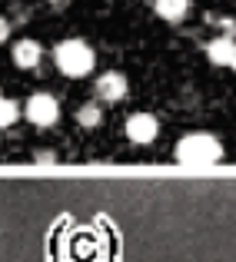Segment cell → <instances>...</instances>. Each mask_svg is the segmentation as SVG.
<instances>
[{
	"instance_id": "obj_10",
	"label": "cell",
	"mask_w": 236,
	"mask_h": 262,
	"mask_svg": "<svg viewBox=\"0 0 236 262\" xmlns=\"http://www.w3.org/2000/svg\"><path fill=\"white\" fill-rule=\"evenodd\" d=\"M17 116H20V106L13 100H4V103H0V126L10 129L13 123H17Z\"/></svg>"
},
{
	"instance_id": "obj_4",
	"label": "cell",
	"mask_w": 236,
	"mask_h": 262,
	"mask_svg": "<svg viewBox=\"0 0 236 262\" xmlns=\"http://www.w3.org/2000/svg\"><path fill=\"white\" fill-rule=\"evenodd\" d=\"M127 77L123 73H103L100 80H96V86H93V93H96V100L100 103H120V100H127Z\"/></svg>"
},
{
	"instance_id": "obj_3",
	"label": "cell",
	"mask_w": 236,
	"mask_h": 262,
	"mask_svg": "<svg viewBox=\"0 0 236 262\" xmlns=\"http://www.w3.org/2000/svg\"><path fill=\"white\" fill-rule=\"evenodd\" d=\"M24 116L33 123V126L47 129V126H53V123L60 120V103L53 100L50 93H33L30 100H27V110H24Z\"/></svg>"
},
{
	"instance_id": "obj_9",
	"label": "cell",
	"mask_w": 236,
	"mask_h": 262,
	"mask_svg": "<svg viewBox=\"0 0 236 262\" xmlns=\"http://www.w3.org/2000/svg\"><path fill=\"white\" fill-rule=\"evenodd\" d=\"M100 120H103V103L100 100H96V103H83V106L77 110V123L83 129H96Z\"/></svg>"
},
{
	"instance_id": "obj_6",
	"label": "cell",
	"mask_w": 236,
	"mask_h": 262,
	"mask_svg": "<svg viewBox=\"0 0 236 262\" xmlns=\"http://www.w3.org/2000/svg\"><path fill=\"white\" fill-rule=\"evenodd\" d=\"M206 57H210L217 67H233V60H236L233 33H220V37H213L210 43H206Z\"/></svg>"
},
{
	"instance_id": "obj_7",
	"label": "cell",
	"mask_w": 236,
	"mask_h": 262,
	"mask_svg": "<svg viewBox=\"0 0 236 262\" xmlns=\"http://www.w3.org/2000/svg\"><path fill=\"white\" fill-rule=\"evenodd\" d=\"M40 57H44V50H40L37 40H17V43H13V63H17L20 70H33V67L40 63Z\"/></svg>"
},
{
	"instance_id": "obj_8",
	"label": "cell",
	"mask_w": 236,
	"mask_h": 262,
	"mask_svg": "<svg viewBox=\"0 0 236 262\" xmlns=\"http://www.w3.org/2000/svg\"><path fill=\"white\" fill-rule=\"evenodd\" d=\"M153 10L166 24H180V20L190 13V0H153Z\"/></svg>"
},
{
	"instance_id": "obj_11",
	"label": "cell",
	"mask_w": 236,
	"mask_h": 262,
	"mask_svg": "<svg viewBox=\"0 0 236 262\" xmlns=\"http://www.w3.org/2000/svg\"><path fill=\"white\" fill-rule=\"evenodd\" d=\"M37 163H57V153H50V149H40V153H37Z\"/></svg>"
},
{
	"instance_id": "obj_5",
	"label": "cell",
	"mask_w": 236,
	"mask_h": 262,
	"mask_svg": "<svg viewBox=\"0 0 236 262\" xmlns=\"http://www.w3.org/2000/svg\"><path fill=\"white\" fill-rule=\"evenodd\" d=\"M160 133V123L153 120L150 113H133L127 116V136L133 143H140V146H147V143H153Z\"/></svg>"
},
{
	"instance_id": "obj_2",
	"label": "cell",
	"mask_w": 236,
	"mask_h": 262,
	"mask_svg": "<svg viewBox=\"0 0 236 262\" xmlns=\"http://www.w3.org/2000/svg\"><path fill=\"white\" fill-rule=\"evenodd\" d=\"M173 153L180 163H217L223 160V143L213 133H186Z\"/></svg>"
},
{
	"instance_id": "obj_12",
	"label": "cell",
	"mask_w": 236,
	"mask_h": 262,
	"mask_svg": "<svg viewBox=\"0 0 236 262\" xmlns=\"http://www.w3.org/2000/svg\"><path fill=\"white\" fill-rule=\"evenodd\" d=\"M233 70H236V60H233Z\"/></svg>"
},
{
	"instance_id": "obj_1",
	"label": "cell",
	"mask_w": 236,
	"mask_h": 262,
	"mask_svg": "<svg viewBox=\"0 0 236 262\" xmlns=\"http://www.w3.org/2000/svg\"><path fill=\"white\" fill-rule=\"evenodd\" d=\"M53 60H57V67H60V73H64V77H70V80H83L90 70H93L96 53L90 50L87 40H77V37H73V40H64V43L57 47Z\"/></svg>"
}]
</instances>
